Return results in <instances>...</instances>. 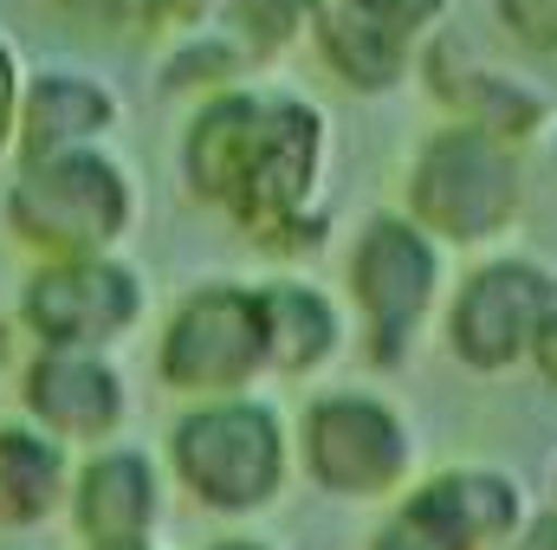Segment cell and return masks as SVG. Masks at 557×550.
<instances>
[{"mask_svg": "<svg viewBox=\"0 0 557 550\" xmlns=\"http://www.w3.org/2000/svg\"><path fill=\"white\" fill-rule=\"evenodd\" d=\"M318 155H324V117L298 98H253V91L208 98L182 137L188 188L278 247L318 240V221H305Z\"/></svg>", "mask_w": 557, "mask_h": 550, "instance_id": "6da1fadb", "label": "cell"}, {"mask_svg": "<svg viewBox=\"0 0 557 550\" xmlns=\"http://www.w3.org/2000/svg\"><path fill=\"white\" fill-rule=\"evenodd\" d=\"M519 208H525L519 142L460 117L421 137L403 182V214L428 227L441 247H493L519 227Z\"/></svg>", "mask_w": 557, "mask_h": 550, "instance_id": "7a4b0ae2", "label": "cell"}, {"mask_svg": "<svg viewBox=\"0 0 557 550\" xmlns=\"http://www.w3.org/2000/svg\"><path fill=\"white\" fill-rule=\"evenodd\" d=\"M7 221L46 260H98L131 221V182L98 149L33 155L7 188Z\"/></svg>", "mask_w": 557, "mask_h": 550, "instance_id": "3957f363", "label": "cell"}, {"mask_svg": "<svg viewBox=\"0 0 557 550\" xmlns=\"http://www.w3.org/2000/svg\"><path fill=\"white\" fill-rule=\"evenodd\" d=\"M350 298L363 311V343L376 370H403L441 298V240L409 214L363 221L350 247Z\"/></svg>", "mask_w": 557, "mask_h": 550, "instance_id": "277c9868", "label": "cell"}, {"mask_svg": "<svg viewBox=\"0 0 557 550\" xmlns=\"http://www.w3.org/2000/svg\"><path fill=\"white\" fill-rule=\"evenodd\" d=\"M169 453H175L182 486L214 512L267 505L278 492V479H285V427H278V414L260 409V402H234V396L182 414Z\"/></svg>", "mask_w": 557, "mask_h": 550, "instance_id": "5b68a950", "label": "cell"}, {"mask_svg": "<svg viewBox=\"0 0 557 550\" xmlns=\"http://www.w3.org/2000/svg\"><path fill=\"white\" fill-rule=\"evenodd\" d=\"M162 383L188 396H227L273 370V324H267V291L247 285H201L182 298V311L162 330Z\"/></svg>", "mask_w": 557, "mask_h": 550, "instance_id": "8992f818", "label": "cell"}, {"mask_svg": "<svg viewBox=\"0 0 557 550\" xmlns=\"http://www.w3.org/2000/svg\"><path fill=\"white\" fill-rule=\"evenodd\" d=\"M545 278H552V266L532 260V253L480 260L473 273L454 285V298H447V317H441L447 357L467 376H512V370H525Z\"/></svg>", "mask_w": 557, "mask_h": 550, "instance_id": "52a82bcc", "label": "cell"}, {"mask_svg": "<svg viewBox=\"0 0 557 550\" xmlns=\"http://www.w3.org/2000/svg\"><path fill=\"white\" fill-rule=\"evenodd\" d=\"M305 466L337 499H376L409 479L416 434L383 396H324L305 409Z\"/></svg>", "mask_w": 557, "mask_h": 550, "instance_id": "ba28073f", "label": "cell"}, {"mask_svg": "<svg viewBox=\"0 0 557 550\" xmlns=\"http://www.w3.org/2000/svg\"><path fill=\"white\" fill-rule=\"evenodd\" d=\"M20 317L52 350H98L137 317V278L111 260H52L26 278Z\"/></svg>", "mask_w": 557, "mask_h": 550, "instance_id": "9c48e42d", "label": "cell"}, {"mask_svg": "<svg viewBox=\"0 0 557 550\" xmlns=\"http://www.w3.org/2000/svg\"><path fill=\"white\" fill-rule=\"evenodd\" d=\"M421 72H428L434 98H441L460 124H480V130L519 142V149L539 137V130H552V98H545L539 85L499 72V65H480L473 46H460L454 33H441V39L421 52Z\"/></svg>", "mask_w": 557, "mask_h": 550, "instance_id": "30bf717a", "label": "cell"}, {"mask_svg": "<svg viewBox=\"0 0 557 550\" xmlns=\"http://www.w3.org/2000/svg\"><path fill=\"white\" fill-rule=\"evenodd\" d=\"M26 409L65 440H98L124 421V383L91 350H39L26 363Z\"/></svg>", "mask_w": 557, "mask_h": 550, "instance_id": "8fae6325", "label": "cell"}, {"mask_svg": "<svg viewBox=\"0 0 557 550\" xmlns=\"http://www.w3.org/2000/svg\"><path fill=\"white\" fill-rule=\"evenodd\" d=\"M156 525V473L143 453H98L78 479V532L91 550H143Z\"/></svg>", "mask_w": 557, "mask_h": 550, "instance_id": "7c38bea8", "label": "cell"}, {"mask_svg": "<svg viewBox=\"0 0 557 550\" xmlns=\"http://www.w3.org/2000/svg\"><path fill=\"white\" fill-rule=\"evenodd\" d=\"M318 52H324V65L344 78V85H357V91H389V85H403L409 78V65H416V39H403V33H389L383 20H370V13H357V7H318Z\"/></svg>", "mask_w": 557, "mask_h": 550, "instance_id": "4fadbf2b", "label": "cell"}, {"mask_svg": "<svg viewBox=\"0 0 557 550\" xmlns=\"http://www.w3.org/2000/svg\"><path fill=\"white\" fill-rule=\"evenodd\" d=\"M111 91L85 85V78H39L33 98L20 104V142L26 162L33 155H59V149H85V137H98L111 124Z\"/></svg>", "mask_w": 557, "mask_h": 550, "instance_id": "5bb4252c", "label": "cell"}, {"mask_svg": "<svg viewBox=\"0 0 557 550\" xmlns=\"http://www.w3.org/2000/svg\"><path fill=\"white\" fill-rule=\"evenodd\" d=\"M267 324H273V370H318L337 350V311L311 285H267Z\"/></svg>", "mask_w": 557, "mask_h": 550, "instance_id": "9a60e30c", "label": "cell"}, {"mask_svg": "<svg viewBox=\"0 0 557 550\" xmlns=\"http://www.w3.org/2000/svg\"><path fill=\"white\" fill-rule=\"evenodd\" d=\"M59 447L26 434V427H0V525H33L52 499H59Z\"/></svg>", "mask_w": 557, "mask_h": 550, "instance_id": "2e32d148", "label": "cell"}, {"mask_svg": "<svg viewBox=\"0 0 557 550\" xmlns=\"http://www.w3.org/2000/svg\"><path fill=\"white\" fill-rule=\"evenodd\" d=\"M318 7H324V0H227V13H234L240 39L253 46V59L285 52L305 26H318Z\"/></svg>", "mask_w": 557, "mask_h": 550, "instance_id": "e0dca14e", "label": "cell"}, {"mask_svg": "<svg viewBox=\"0 0 557 550\" xmlns=\"http://www.w3.org/2000/svg\"><path fill=\"white\" fill-rule=\"evenodd\" d=\"M370 550H473L460 532H454V518L441 512V505H428L421 499V486L383 518V532L370 538Z\"/></svg>", "mask_w": 557, "mask_h": 550, "instance_id": "ac0fdd59", "label": "cell"}, {"mask_svg": "<svg viewBox=\"0 0 557 550\" xmlns=\"http://www.w3.org/2000/svg\"><path fill=\"white\" fill-rule=\"evenodd\" d=\"M85 33H149L175 0H52Z\"/></svg>", "mask_w": 557, "mask_h": 550, "instance_id": "d6986e66", "label": "cell"}, {"mask_svg": "<svg viewBox=\"0 0 557 550\" xmlns=\"http://www.w3.org/2000/svg\"><path fill=\"white\" fill-rule=\"evenodd\" d=\"M493 26L532 52V59H557V0H493Z\"/></svg>", "mask_w": 557, "mask_h": 550, "instance_id": "ffe728a7", "label": "cell"}, {"mask_svg": "<svg viewBox=\"0 0 557 550\" xmlns=\"http://www.w3.org/2000/svg\"><path fill=\"white\" fill-rule=\"evenodd\" d=\"M344 7H357V13H370V20H383L389 33H403V39H421V33H434L441 20H447V7L454 0H344Z\"/></svg>", "mask_w": 557, "mask_h": 550, "instance_id": "44dd1931", "label": "cell"}, {"mask_svg": "<svg viewBox=\"0 0 557 550\" xmlns=\"http://www.w3.org/2000/svg\"><path fill=\"white\" fill-rule=\"evenodd\" d=\"M525 370L557 389V266L545 278V298H539V317H532V350H525Z\"/></svg>", "mask_w": 557, "mask_h": 550, "instance_id": "7402d4cb", "label": "cell"}, {"mask_svg": "<svg viewBox=\"0 0 557 550\" xmlns=\"http://www.w3.org/2000/svg\"><path fill=\"white\" fill-rule=\"evenodd\" d=\"M506 550H557V505H545V512H532L525 525H519V538Z\"/></svg>", "mask_w": 557, "mask_h": 550, "instance_id": "603a6c76", "label": "cell"}, {"mask_svg": "<svg viewBox=\"0 0 557 550\" xmlns=\"http://www.w3.org/2000/svg\"><path fill=\"white\" fill-rule=\"evenodd\" d=\"M13 52H7V39H0V142H7V130H13Z\"/></svg>", "mask_w": 557, "mask_h": 550, "instance_id": "cb8c5ba5", "label": "cell"}, {"mask_svg": "<svg viewBox=\"0 0 557 550\" xmlns=\"http://www.w3.org/2000/svg\"><path fill=\"white\" fill-rule=\"evenodd\" d=\"M545 155H552V175H557V124L545 130Z\"/></svg>", "mask_w": 557, "mask_h": 550, "instance_id": "d4e9b609", "label": "cell"}, {"mask_svg": "<svg viewBox=\"0 0 557 550\" xmlns=\"http://www.w3.org/2000/svg\"><path fill=\"white\" fill-rule=\"evenodd\" d=\"M552 505H557V460H552Z\"/></svg>", "mask_w": 557, "mask_h": 550, "instance_id": "484cf974", "label": "cell"}, {"mask_svg": "<svg viewBox=\"0 0 557 550\" xmlns=\"http://www.w3.org/2000/svg\"><path fill=\"white\" fill-rule=\"evenodd\" d=\"M214 550H260V545H214Z\"/></svg>", "mask_w": 557, "mask_h": 550, "instance_id": "4316f807", "label": "cell"}]
</instances>
